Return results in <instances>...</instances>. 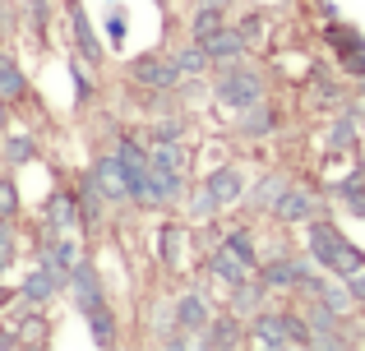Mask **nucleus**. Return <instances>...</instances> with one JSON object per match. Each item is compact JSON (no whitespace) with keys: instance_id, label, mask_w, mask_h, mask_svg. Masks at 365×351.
I'll return each mask as SVG.
<instances>
[{"instance_id":"f8f14e48","label":"nucleus","mask_w":365,"mask_h":351,"mask_svg":"<svg viewBox=\"0 0 365 351\" xmlns=\"http://www.w3.org/2000/svg\"><path fill=\"white\" fill-rule=\"evenodd\" d=\"M74 222H79V194L56 189V194L46 199V231H70Z\"/></svg>"},{"instance_id":"72a5a7b5","label":"nucleus","mask_w":365,"mask_h":351,"mask_svg":"<svg viewBox=\"0 0 365 351\" xmlns=\"http://www.w3.org/2000/svg\"><path fill=\"white\" fill-rule=\"evenodd\" d=\"M259 28H264V14H250L245 23H241V37H245V46H255V42H259Z\"/></svg>"},{"instance_id":"cd10ccee","label":"nucleus","mask_w":365,"mask_h":351,"mask_svg":"<svg viewBox=\"0 0 365 351\" xmlns=\"http://www.w3.org/2000/svg\"><path fill=\"white\" fill-rule=\"evenodd\" d=\"M227 245H232V250L241 254V259L250 263V268L259 263V254H255V245H250V236H245V231H232V236H227Z\"/></svg>"},{"instance_id":"4468645a","label":"nucleus","mask_w":365,"mask_h":351,"mask_svg":"<svg viewBox=\"0 0 365 351\" xmlns=\"http://www.w3.org/2000/svg\"><path fill=\"white\" fill-rule=\"evenodd\" d=\"M208 51V61H236V56L245 51V37H241V28H217L213 37H208V42H199Z\"/></svg>"},{"instance_id":"7ed1b4c3","label":"nucleus","mask_w":365,"mask_h":351,"mask_svg":"<svg viewBox=\"0 0 365 351\" xmlns=\"http://www.w3.org/2000/svg\"><path fill=\"white\" fill-rule=\"evenodd\" d=\"M116 157H120V172H125V180H130V199H134V204H148L153 153L139 144V139H120V144H116Z\"/></svg>"},{"instance_id":"ddd939ff","label":"nucleus","mask_w":365,"mask_h":351,"mask_svg":"<svg viewBox=\"0 0 365 351\" xmlns=\"http://www.w3.org/2000/svg\"><path fill=\"white\" fill-rule=\"evenodd\" d=\"M56 287H61V273L42 263L37 273H28V282H24V291H19V296H24V305H46V300L56 296Z\"/></svg>"},{"instance_id":"4c0bfd02","label":"nucleus","mask_w":365,"mask_h":351,"mask_svg":"<svg viewBox=\"0 0 365 351\" xmlns=\"http://www.w3.org/2000/svg\"><path fill=\"white\" fill-rule=\"evenodd\" d=\"M74 88H79V98H88V93H93V83H88V79H83V74H79V70H74Z\"/></svg>"},{"instance_id":"423d86ee","label":"nucleus","mask_w":365,"mask_h":351,"mask_svg":"<svg viewBox=\"0 0 365 351\" xmlns=\"http://www.w3.org/2000/svg\"><path fill=\"white\" fill-rule=\"evenodd\" d=\"M70 287H74V305H79V315L83 319H93V315H102V310H111L107 305V291H102V282H98V273H93V263H74L70 268Z\"/></svg>"},{"instance_id":"f257e3e1","label":"nucleus","mask_w":365,"mask_h":351,"mask_svg":"<svg viewBox=\"0 0 365 351\" xmlns=\"http://www.w3.org/2000/svg\"><path fill=\"white\" fill-rule=\"evenodd\" d=\"M310 254H314V263H319V268L338 273V278H351V273L365 268V254L333 222H310Z\"/></svg>"},{"instance_id":"2f4dec72","label":"nucleus","mask_w":365,"mask_h":351,"mask_svg":"<svg viewBox=\"0 0 365 351\" xmlns=\"http://www.w3.org/2000/svg\"><path fill=\"white\" fill-rule=\"evenodd\" d=\"M185 135V120H167V125L153 130V144H162V139H180Z\"/></svg>"},{"instance_id":"f704fd0d","label":"nucleus","mask_w":365,"mask_h":351,"mask_svg":"<svg viewBox=\"0 0 365 351\" xmlns=\"http://www.w3.org/2000/svg\"><path fill=\"white\" fill-rule=\"evenodd\" d=\"M107 42H111V46L125 42V14H111V19H107Z\"/></svg>"},{"instance_id":"1a4fd4ad","label":"nucleus","mask_w":365,"mask_h":351,"mask_svg":"<svg viewBox=\"0 0 365 351\" xmlns=\"http://www.w3.org/2000/svg\"><path fill=\"white\" fill-rule=\"evenodd\" d=\"M338 310H329L319 300V305H310V315H305V324H310V347H347V333H338Z\"/></svg>"},{"instance_id":"0eeeda50","label":"nucleus","mask_w":365,"mask_h":351,"mask_svg":"<svg viewBox=\"0 0 365 351\" xmlns=\"http://www.w3.org/2000/svg\"><path fill=\"white\" fill-rule=\"evenodd\" d=\"M264 287H305V291H314V296H319L324 282L310 273V263H305V259H273L264 268Z\"/></svg>"},{"instance_id":"f03ea898","label":"nucleus","mask_w":365,"mask_h":351,"mask_svg":"<svg viewBox=\"0 0 365 351\" xmlns=\"http://www.w3.org/2000/svg\"><path fill=\"white\" fill-rule=\"evenodd\" d=\"M255 342L259 347H310V324L296 315H264L255 319Z\"/></svg>"},{"instance_id":"a211bd4d","label":"nucleus","mask_w":365,"mask_h":351,"mask_svg":"<svg viewBox=\"0 0 365 351\" xmlns=\"http://www.w3.org/2000/svg\"><path fill=\"white\" fill-rule=\"evenodd\" d=\"M333 194H338L356 217H365V167H356L347 180H338V185H333Z\"/></svg>"},{"instance_id":"473e14b6","label":"nucleus","mask_w":365,"mask_h":351,"mask_svg":"<svg viewBox=\"0 0 365 351\" xmlns=\"http://www.w3.org/2000/svg\"><path fill=\"white\" fill-rule=\"evenodd\" d=\"M19 328H24V333H19V342H33V337H46V324H42V319H24V324H19Z\"/></svg>"},{"instance_id":"ea45409f","label":"nucleus","mask_w":365,"mask_h":351,"mask_svg":"<svg viewBox=\"0 0 365 351\" xmlns=\"http://www.w3.org/2000/svg\"><path fill=\"white\" fill-rule=\"evenodd\" d=\"M199 5H222V9H227V5H232V0H199Z\"/></svg>"},{"instance_id":"393cba45","label":"nucleus","mask_w":365,"mask_h":351,"mask_svg":"<svg viewBox=\"0 0 365 351\" xmlns=\"http://www.w3.org/2000/svg\"><path fill=\"white\" fill-rule=\"evenodd\" d=\"M273 125H277V116L268 107H259V102H255V107H245V135H268Z\"/></svg>"},{"instance_id":"e433bc0d","label":"nucleus","mask_w":365,"mask_h":351,"mask_svg":"<svg viewBox=\"0 0 365 351\" xmlns=\"http://www.w3.org/2000/svg\"><path fill=\"white\" fill-rule=\"evenodd\" d=\"M0 250H5V254H14V231H9L5 222H0Z\"/></svg>"},{"instance_id":"20e7f679","label":"nucleus","mask_w":365,"mask_h":351,"mask_svg":"<svg viewBox=\"0 0 365 351\" xmlns=\"http://www.w3.org/2000/svg\"><path fill=\"white\" fill-rule=\"evenodd\" d=\"M217 102H222V107H232V111L255 107V102H264V79H259L255 70L232 65V70L222 74V83H217Z\"/></svg>"},{"instance_id":"6ab92c4d","label":"nucleus","mask_w":365,"mask_h":351,"mask_svg":"<svg viewBox=\"0 0 365 351\" xmlns=\"http://www.w3.org/2000/svg\"><path fill=\"white\" fill-rule=\"evenodd\" d=\"M70 19H74V42H79L83 61H98V56H102V46H98V37H93V28H88V14L79 9V0L70 5Z\"/></svg>"},{"instance_id":"dca6fc26","label":"nucleus","mask_w":365,"mask_h":351,"mask_svg":"<svg viewBox=\"0 0 365 351\" xmlns=\"http://www.w3.org/2000/svg\"><path fill=\"white\" fill-rule=\"evenodd\" d=\"M171 315H176V328H208V305H204L199 291H185Z\"/></svg>"},{"instance_id":"bb28decb","label":"nucleus","mask_w":365,"mask_h":351,"mask_svg":"<svg viewBox=\"0 0 365 351\" xmlns=\"http://www.w3.org/2000/svg\"><path fill=\"white\" fill-rule=\"evenodd\" d=\"M250 310H264V287H236V315H250Z\"/></svg>"},{"instance_id":"c85d7f7f","label":"nucleus","mask_w":365,"mask_h":351,"mask_svg":"<svg viewBox=\"0 0 365 351\" xmlns=\"http://www.w3.org/2000/svg\"><path fill=\"white\" fill-rule=\"evenodd\" d=\"M5 153H9V162H33V139H24V135H19V139H9V148H5Z\"/></svg>"},{"instance_id":"c756f323","label":"nucleus","mask_w":365,"mask_h":351,"mask_svg":"<svg viewBox=\"0 0 365 351\" xmlns=\"http://www.w3.org/2000/svg\"><path fill=\"white\" fill-rule=\"evenodd\" d=\"M19 208V189H14V180H0V217H9Z\"/></svg>"},{"instance_id":"7c9ffc66","label":"nucleus","mask_w":365,"mask_h":351,"mask_svg":"<svg viewBox=\"0 0 365 351\" xmlns=\"http://www.w3.org/2000/svg\"><path fill=\"white\" fill-rule=\"evenodd\" d=\"M351 130H356V116L347 111V116H342V125L333 130V148H351Z\"/></svg>"},{"instance_id":"4be33fe9","label":"nucleus","mask_w":365,"mask_h":351,"mask_svg":"<svg viewBox=\"0 0 365 351\" xmlns=\"http://www.w3.org/2000/svg\"><path fill=\"white\" fill-rule=\"evenodd\" d=\"M227 19H222V5H199V14H195V23H190V33H195V42H208V37L222 28Z\"/></svg>"},{"instance_id":"5701e85b","label":"nucleus","mask_w":365,"mask_h":351,"mask_svg":"<svg viewBox=\"0 0 365 351\" xmlns=\"http://www.w3.org/2000/svg\"><path fill=\"white\" fill-rule=\"evenodd\" d=\"M102 199H107V194L98 189V180H93V172H88V176L79 180V208H83V222H98V217H102Z\"/></svg>"},{"instance_id":"b1692460","label":"nucleus","mask_w":365,"mask_h":351,"mask_svg":"<svg viewBox=\"0 0 365 351\" xmlns=\"http://www.w3.org/2000/svg\"><path fill=\"white\" fill-rule=\"evenodd\" d=\"M282 189H287V180H282V176H264V180L255 185V194H250V204H255V208H273Z\"/></svg>"},{"instance_id":"9d476101","label":"nucleus","mask_w":365,"mask_h":351,"mask_svg":"<svg viewBox=\"0 0 365 351\" xmlns=\"http://www.w3.org/2000/svg\"><path fill=\"white\" fill-rule=\"evenodd\" d=\"M314 194L310 189H301V185H287L282 194H277V204H273V217L277 222H310L314 217Z\"/></svg>"},{"instance_id":"aec40b11","label":"nucleus","mask_w":365,"mask_h":351,"mask_svg":"<svg viewBox=\"0 0 365 351\" xmlns=\"http://www.w3.org/2000/svg\"><path fill=\"white\" fill-rule=\"evenodd\" d=\"M24 88H28V83H24V70H19V65L0 51V98L14 102V98H24Z\"/></svg>"},{"instance_id":"f3484780","label":"nucleus","mask_w":365,"mask_h":351,"mask_svg":"<svg viewBox=\"0 0 365 351\" xmlns=\"http://www.w3.org/2000/svg\"><path fill=\"white\" fill-rule=\"evenodd\" d=\"M208 194H213V204L222 208V204H236V199L245 194V180H241V172H213V180H208Z\"/></svg>"},{"instance_id":"39448f33","label":"nucleus","mask_w":365,"mask_h":351,"mask_svg":"<svg viewBox=\"0 0 365 351\" xmlns=\"http://www.w3.org/2000/svg\"><path fill=\"white\" fill-rule=\"evenodd\" d=\"M324 42L338 51V65H342V70L356 74V79H365V37L356 33V28L329 23V28H324Z\"/></svg>"},{"instance_id":"9b49d317","label":"nucleus","mask_w":365,"mask_h":351,"mask_svg":"<svg viewBox=\"0 0 365 351\" xmlns=\"http://www.w3.org/2000/svg\"><path fill=\"white\" fill-rule=\"evenodd\" d=\"M93 180H98V189L107 199H130V180H125V172H120V157L111 153V157H98L93 162Z\"/></svg>"},{"instance_id":"412c9836","label":"nucleus","mask_w":365,"mask_h":351,"mask_svg":"<svg viewBox=\"0 0 365 351\" xmlns=\"http://www.w3.org/2000/svg\"><path fill=\"white\" fill-rule=\"evenodd\" d=\"M208 328H213V333H204V347H236V342H241V319H236V315H227V319H217V324H208Z\"/></svg>"},{"instance_id":"2eb2a0df","label":"nucleus","mask_w":365,"mask_h":351,"mask_svg":"<svg viewBox=\"0 0 365 351\" xmlns=\"http://www.w3.org/2000/svg\"><path fill=\"white\" fill-rule=\"evenodd\" d=\"M208 268H213V278H222L227 287H241V282H245V273H250V263H245L241 254L232 250V245H222V250H217L213 259H208Z\"/></svg>"},{"instance_id":"a19ab883","label":"nucleus","mask_w":365,"mask_h":351,"mask_svg":"<svg viewBox=\"0 0 365 351\" xmlns=\"http://www.w3.org/2000/svg\"><path fill=\"white\" fill-rule=\"evenodd\" d=\"M0 130H5V98H0Z\"/></svg>"},{"instance_id":"c9c22d12","label":"nucleus","mask_w":365,"mask_h":351,"mask_svg":"<svg viewBox=\"0 0 365 351\" xmlns=\"http://www.w3.org/2000/svg\"><path fill=\"white\" fill-rule=\"evenodd\" d=\"M347 287H351V296H356L361 305H365V268H361V273H351V278H347Z\"/></svg>"},{"instance_id":"79ce46f5","label":"nucleus","mask_w":365,"mask_h":351,"mask_svg":"<svg viewBox=\"0 0 365 351\" xmlns=\"http://www.w3.org/2000/svg\"><path fill=\"white\" fill-rule=\"evenodd\" d=\"M361 88H365V79H361Z\"/></svg>"},{"instance_id":"6e6552de","label":"nucleus","mask_w":365,"mask_h":351,"mask_svg":"<svg viewBox=\"0 0 365 351\" xmlns=\"http://www.w3.org/2000/svg\"><path fill=\"white\" fill-rule=\"evenodd\" d=\"M134 83H143V88H176L180 83V65L176 61H162V56H139V61L130 65Z\"/></svg>"},{"instance_id":"a878e982","label":"nucleus","mask_w":365,"mask_h":351,"mask_svg":"<svg viewBox=\"0 0 365 351\" xmlns=\"http://www.w3.org/2000/svg\"><path fill=\"white\" fill-rule=\"evenodd\" d=\"M176 65H180V74H204L208 70V51L204 46H185V51H176Z\"/></svg>"},{"instance_id":"58836bf2","label":"nucleus","mask_w":365,"mask_h":351,"mask_svg":"<svg viewBox=\"0 0 365 351\" xmlns=\"http://www.w3.org/2000/svg\"><path fill=\"white\" fill-rule=\"evenodd\" d=\"M9 259H14V254H5V250H0V273H5V268H9Z\"/></svg>"}]
</instances>
